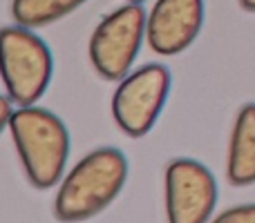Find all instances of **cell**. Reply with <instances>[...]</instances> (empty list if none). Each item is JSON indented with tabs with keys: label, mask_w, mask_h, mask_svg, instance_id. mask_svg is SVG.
<instances>
[{
	"label": "cell",
	"mask_w": 255,
	"mask_h": 223,
	"mask_svg": "<svg viewBox=\"0 0 255 223\" xmlns=\"http://www.w3.org/2000/svg\"><path fill=\"white\" fill-rule=\"evenodd\" d=\"M128 181V158L119 148H97L65 176L54 197V217L81 223L101 215L121 194Z\"/></svg>",
	"instance_id": "obj_1"
},
{
	"label": "cell",
	"mask_w": 255,
	"mask_h": 223,
	"mask_svg": "<svg viewBox=\"0 0 255 223\" xmlns=\"http://www.w3.org/2000/svg\"><path fill=\"white\" fill-rule=\"evenodd\" d=\"M204 25V0H154L148 11L145 40L159 56L186 52Z\"/></svg>",
	"instance_id": "obj_7"
},
{
	"label": "cell",
	"mask_w": 255,
	"mask_h": 223,
	"mask_svg": "<svg viewBox=\"0 0 255 223\" xmlns=\"http://www.w3.org/2000/svg\"><path fill=\"white\" fill-rule=\"evenodd\" d=\"M22 172L36 190L61 183L70 158V132L54 112L38 105L18 107L7 125Z\"/></svg>",
	"instance_id": "obj_2"
},
{
	"label": "cell",
	"mask_w": 255,
	"mask_h": 223,
	"mask_svg": "<svg viewBox=\"0 0 255 223\" xmlns=\"http://www.w3.org/2000/svg\"><path fill=\"white\" fill-rule=\"evenodd\" d=\"M240 4H242V9H247V11L255 13V0H240Z\"/></svg>",
	"instance_id": "obj_12"
},
{
	"label": "cell",
	"mask_w": 255,
	"mask_h": 223,
	"mask_svg": "<svg viewBox=\"0 0 255 223\" xmlns=\"http://www.w3.org/2000/svg\"><path fill=\"white\" fill-rule=\"evenodd\" d=\"M128 2H141V4H143L145 0H128Z\"/></svg>",
	"instance_id": "obj_13"
},
{
	"label": "cell",
	"mask_w": 255,
	"mask_h": 223,
	"mask_svg": "<svg viewBox=\"0 0 255 223\" xmlns=\"http://www.w3.org/2000/svg\"><path fill=\"white\" fill-rule=\"evenodd\" d=\"M211 223H255V203H244L213 217Z\"/></svg>",
	"instance_id": "obj_10"
},
{
	"label": "cell",
	"mask_w": 255,
	"mask_h": 223,
	"mask_svg": "<svg viewBox=\"0 0 255 223\" xmlns=\"http://www.w3.org/2000/svg\"><path fill=\"white\" fill-rule=\"evenodd\" d=\"M226 179L235 188L255 183V103L240 107L226 158Z\"/></svg>",
	"instance_id": "obj_8"
},
{
	"label": "cell",
	"mask_w": 255,
	"mask_h": 223,
	"mask_svg": "<svg viewBox=\"0 0 255 223\" xmlns=\"http://www.w3.org/2000/svg\"><path fill=\"white\" fill-rule=\"evenodd\" d=\"M85 2L88 0H11V16L16 25L36 29L70 16Z\"/></svg>",
	"instance_id": "obj_9"
},
{
	"label": "cell",
	"mask_w": 255,
	"mask_h": 223,
	"mask_svg": "<svg viewBox=\"0 0 255 223\" xmlns=\"http://www.w3.org/2000/svg\"><path fill=\"white\" fill-rule=\"evenodd\" d=\"M13 105H16V103H13L11 98L7 96V94H4V96L0 98V112H2V125H4V127L9 125V121H11L13 112L18 110V107H13Z\"/></svg>",
	"instance_id": "obj_11"
},
{
	"label": "cell",
	"mask_w": 255,
	"mask_h": 223,
	"mask_svg": "<svg viewBox=\"0 0 255 223\" xmlns=\"http://www.w3.org/2000/svg\"><path fill=\"white\" fill-rule=\"evenodd\" d=\"M148 11L141 2H126L108 13L90 38V63L103 80L119 83L132 72L143 45Z\"/></svg>",
	"instance_id": "obj_4"
},
{
	"label": "cell",
	"mask_w": 255,
	"mask_h": 223,
	"mask_svg": "<svg viewBox=\"0 0 255 223\" xmlns=\"http://www.w3.org/2000/svg\"><path fill=\"white\" fill-rule=\"evenodd\" d=\"M172 76L161 63H145L119 80L112 94V118L130 139H141L154 127L170 94Z\"/></svg>",
	"instance_id": "obj_5"
},
{
	"label": "cell",
	"mask_w": 255,
	"mask_h": 223,
	"mask_svg": "<svg viewBox=\"0 0 255 223\" xmlns=\"http://www.w3.org/2000/svg\"><path fill=\"white\" fill-rule=\"evenodd\" d=\"M163 206L168 223H211L217 206L213 172L195 158H172L163 172Z\"/></svg>",
	"instance_id": "obj_6"
},
{
	"label": "cell",
	"mask_w": 255,
	"mask_h": 223,
	"mask_svg": "<svg viewBox=\"0 0 255 223\" xmlns=\"http://www.w3.org/2000/svg\"><path fill=\"white\" fill-rule=\"evenodd\" d=\"M2 85L16 107H29L43 98L54 76V58L47 43L29 27L11 25L0 34Z\"/></svg>",
	"instance_id": "obj_3"
}]
</instances>
